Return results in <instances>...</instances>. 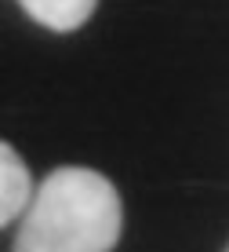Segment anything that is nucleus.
<instances>
[{"instance_id": "f257e3e1", "label": "nucleus", "mask_w": 229, "mask_h": 252, "mask_svg": "<svg viewBox=\"0 0 229 252\" xmlns=\"http://www.w3.org/2000/svg\"><path fill=\"white\" fill-rule=\"evenodd\" d=\"M124 227L120 194L95 168H55L33 190L11 252H113Z\"/></svg>"}, {"instance_id": "f03ea898", "label": "nucleus", "mask_w": 229, "mask_h": 252, "mask_svg": "<svg viewBox=\"0 0 229 252\" xmlns=\"http://www.w3.org/2000/svg\"><path fill=\"white\" fill-rule=\"evenodd\" d=\"M33 201V179L25 161L15 154V146H7L0 139V230L22 216V208H29Z\"/></svg>"}, {"instance_id": "7ed1b4c3", "label": "nucleus", "mask_w": 229, "mask_h": 252, "mask_svg": "<svg viewBox=\"0 0 229 252\" xmlns=\"http://www.w3.org/2000/svg\"><path fill=\"white\" fill-rule=\"evenodd\" d=\"M22 11L51 33H73L95 15L99 0H19Z\"/></svg>"}, {"instance_id": "20e7f679", "label": "nucleus", "mask_w": 229, "mask_h": 252, "mask_svg": "<svg viewBox=\"0 0 229 252\" xmlns=\"http://www.w3.org/2000/svg\"><path fill=\"white\" fill-rule=\"evenodd\" d=\"M226 252H229V249H226Z\"/></svg>"}]
</instances>
